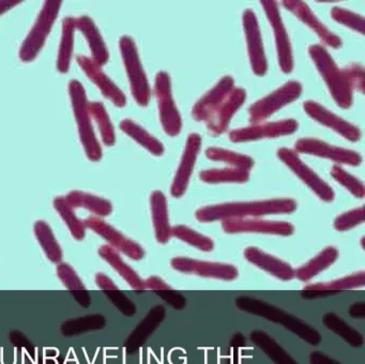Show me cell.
<instances>
[{"label":"cell","mask_w":365,"mask_h":364,"mask_svg":"<svg viewBox=\"0 0 365 364\" xmlns=\"http://www.w3.org/2000/svg\"><path fill=\"white\" fill-rule=\"evenodd\" d=\"M298 203L292 198L266 199V201H237L206 206L196 211L197 221L202 223L232 218H258L270 214H287L296 211Z\"/></svg>","instance_id":"cell-1"},{"label":"cell","mask_w":365,"mask_h":364,"mask_svg":"<svg viewBox=\"0 0 365 364\" xmlns=\"http://www.w3.org/2000/svg\"><path fill=\"white\" fill-rule=\"evenodd\" d=\"M235 303L242 312L249 313V314L262 317L271 323L283 325L288 331L296 334L298 338L312 346H318L322 343V334L315 328L312 327L299 317L289 314L264 300L242 295L236 298Z\"/></svg>","instance_id":"cell-2"},{"label":"cell","mask_w":365,"mask_h":364,"mask_svg":"<svg viewBox=\"0 0 365 364\" xmlns=\"http://www.w3.org/2000/svg\"><path fill=\"white\" fill-rule=\"evenodd\" d=\"M309 54L335 102L341 108H349L354 101V88L347 66L339 69L328 51L322 45H311Z\"/></svg>","instance_id":"cell-3"},{"label":"cell","mask_w":365,"mask_h":364,"mask_svg":"<svg viewBox=\"0 0 365 364\" xmlns=\"http://www.w3.org/2000/svg\"><path fill=\"white\" fill-rule=\"evenodd\" d=\"M70 100L73 108L74 117L78 124L81 143L84 148L87 158L93 162H99L102 158V148L96 136L91 117L88 111V100L86 91L80 81L72 79L68 85Z\"/></svg>","instance_id":"cell-4"},{"label":"cell","mask_w":365,"mask_h":364,"mask_svg":"<svg viewBox=\"0 0 365 364\" xmlns=\"http://www.w3.org/2000/svg\"><path fill=\"white\" fill-rule=\"evenodd\" d=\"M119 49L127 71L132 96L140 106L146 107L150 101L151 89L140 62L135 41L130 36H121L119 39Z\"/></svg>","instance_id":"cell-5"},{"label":"cell","mask_w":365,"mask_h":364,"mask_svg":"<svg viewBox=\"0 0 365 364\" xmlns=\"http://www.w3.org/2000/svg\"><path fill=\"white\" fill-rule=\"evenodd\" d=\"M63 2L58 0L46 1L20 49V59L31 62L37 58L46 44V39L58 17Z\"/></svg>","instance_id":"cell-6"},{"label":"cell","mask_w":365,"mask_h":364,"mask_svg":"<svg viewBox=\"0 0 365 364\" xmlns=\"http://www.w3.org/2000/svg\"><path fill=\"white\" fill-rule=\"evenodd\" d=\"M155 98L159 106L160 121L168 136H177L182 128V119L172 93V83L168 72L158 73L155 81Z\"/></svg>","instance_id":"cell-7"},{"label":"cell","mask_w":365,"mask_h":364,"mask_svg":"<svg viewBox=\"0 0 365 364\" xmlns=\"http://www.w3.org/2000/svg\"><path fill=\"white\" fill-rule=\"evenodd\" d=\"M302 93V85L299 81H290L277 88L272 93L260 98L250 106L249 116L251 123H260L271 115L296 101Z\"/></svg>","instance_id":"cell-8"},{"label":"cell","mask_w":365,"mask_h":364,"mask_svg":"<svg viewBox=\"0 0 365 364\" xmlns=\"http://www.w3.org/2000/svg\"><path fill=\"white\" fill-rule=\"evenodd\" d=\"M277 158L294 171L297 177L300 178L322 201L331 203L334 201L335 194L333 188L322 180L313 169L309 168L302 162L296 151L289 148H279L277 150Z\"/></svg>","instance_id":"cell-9"},{"label":"cell","mask_w":365,"mask_h":364,"mask_svg":"<svg viewBox=\"0 0 365 364\" xmlns=\"http://www.w3.org/2000/svg\"><path fill=\"white\" fill-rule=\"evenodd\" d=\"M85 227L95 231L100 237L103 238L108 246H112L117 252L123 253L133 261H140L145 257V250L130 238L125 237L121 231L115 228L98 216H89L84 221Z\"/></svg>","instance_id":"cell-10"},{"label":"cell","mask_w":365,"mask_h":364,"mask_svg":"<svg viewBox=\"0 0 365 364\" xmlns=\"http://www.w3.org/2000/svg\"><path fill=\"white\" fill-rule=\"evenodd\" d=\"M260 4L266 13L267 19L274 34L279 68L284 73H290L294 70V57H292L289 36L279 13V4L277 1H271V0H264L260 1Z\"/></svg>","instance_id":"cell-11"},{"label":"cell","mask_w":365,"mask_h":364,"mask_svg":"<svg viewBox=\"0 0 365 364\" xmlns=\"http://www.w3.org/2000/svg\"><path fill=\"white\" fill-rule=\"evenodd\" d=\"M173 269L181 273L195 274L202 278L222 280H235L238 278L239 271L234 265L226 263L202 261L189 257H174L170 261Z\"/></svg>","instance_id":"cell-12"},{"label":"cell","mask_w":365,"mask_h":364,"mask_svg":"<svg viewBox=\"0 0 365 364\" xmlns=\"http://www.w3.org/2000/svg\"><path fill=\"white\" fill-rule=\"evenodd\" d=\"M299 123L294 119H285L268 123H255L245 128L230 131V139L232 143H247L264 138H275L292 134L298 130Z\"/></svg>","instance_id":"cell-13"},{"label":"cell","mask_w":365,"mask_h":364,"mask_svg":"<svg viewBox=\"0 0 365 364\" xmlns=\"http://www.w3.org/2000/svg\"><path fill=\"white\" fill-rule=\"evenodd\" d=\"M242 25L252 71L257 76H264L268 70V64H267V58L264 55L259 24H258L257 17L253 10L247 9L243 12Z\"/></svg>","instance_id":"cell-14"},{"label":"cell","mask_w":365,"mask_h":364,"mask_svg":"<svg viewBox=\"0 0 365 364\" xmlns=\"http://www.w3.org/2000/svg\"><path fill=\"white\" fill-rule=\"evenodd\" d=\"M294 150L299 153L311 154V156L328 158L339 164L359 166L362 163V156L358 152L329 145L326 141L318 138H300L294 145Z\"/></svg>","instance_id":"cell-15"},{"label":"cell","mask_w":365,"mask_h":364,"mask_svg":"<svg viewBox=\"0 0 365 364\" xmlns=\"http://www.w3.org/2000/svg\"><path fill=\"white\" fill-rule=\"evenodd\" d=\"M222 228L227 233H256L287 237L294 231V225L284 221L258 220V218H232L222 222Z\"/></svg>","instance_id":"cell-16"},{"label":"cell","mask_w":365,"mask_h":364,"mask_svg":"<svg viewBox=\"0 0 365 364\" xmlns=\"http://www.w3.org/2000/svg\"><path fill=\"white\" fill-rule=\"evenodd\" d=\"M200 147H202V137L197 133H191L187 137L180 164L170 188V194L175 198H180L187 192L196 160L200 154Z\"/></svg>","instance_id":"cell-17"},{"label":"cell","mask_w":365,"mask_h":364,"mask_svg":"<svg viewBox=\"0 0 365 364\" xmlns=\"http://www.w3.org/2000/svg\"><path fill=\"white\" fill-rule=\"evenodd\" d=\"M78 66L84 71L86 76L99 88L106 98L114 103L117 107H123L127 104L125 94L119 89L118 86L102 71V66L96 64L91 58L84 55L76 56Z\"/></svg>","instance_id":"cell-18"},{"label":"cell","mask_w":365,"mask_h":364,"mask_svg":"<svg viewBox=\"0 0 365 364\" xmlns=\"http://www.w3.org/2000/svg\"><path fill=\"white\" fill-rule=\"evenodd\" d=\"M303 109L312 119L319 122L322 126L332 128L344 138L350 141H360L361 131L358 126H354L350 122L346 121L343 118L335 115L332 111H328L326 107L322 106L319 103L314 102V101H307V102L303 103Z\"/></svg>","instance_id":"cell-19"},{"label":"cell","mask_w":365,"mask_h":364,"mask_svg":"<svg viewBox=\"0 0 365 364\" xmlns=\"http://www.w3.org/2000/svg\"><path fill=\"white\" fill-rule=\"evenodd\" d=\"M282 4L292 14L296 15L302 23L309 26L317 34L320 41L324 44H326L327 46L332 47V49H339V47H341V45H343L341 39L336 36V34H333L322 21L317 19V16L314 14L313 11L307 6V4L303 1H298V0H285Z\"/></svg>","instance_id":"cell-20"},{"label":"cell","mask_w":365,"mask_h":364,"mask_svg":"<svg viewBox=\"0 0 365 364\" xmlns=\"http://www.w3.org/2000/svg\"><path fill=\"white\" fill-rule=\"evenodd\" d=\"M247 98V92L243 88H236L230 91L227 98L215 109V113L207 120V128L210 134L217 136L227 130L230 120Z\"/></svg>","instance_id":"cell-21"},{"label":"cell","mask_w":365,"mask_h":364,"mask_svg":"<svg viewBox=\"0 0 365 364\" xmlns=\"http://www.w3.org/2000/svg\"><path fill=\"white\" fill-rule=\"evenodd\" d=\"M234 88L235 81L230 75L220 79L212 89L195 103L192 109V118L196 121L206 122Z\"/></svg>","instance_id":"cell-22"},{"label":"cell","mask_w":365,"mask_h":364,"mask_svg":"<svg viewBox=\"0 0 365 364\" xmlns=\"http://www.w3.org/2000/svg\"><path fill=\"white\" fill-rule=\"evenodd\" d=\"M165 316L166 310L162 304L153 306L125 340L127 353L131 355L140 350L147 340L153 335V332L163 323Z\"/></svg>","instance_id":"cell-23"},{"label":"cell","mask_w":365,"mask_h":364,"mask_svg":"<svg viewBox=\"0 0 365 364\" xmlns=\"http://www.w3.org/2000/svg\"><path fill=\"white\" fill-rule=\"evenodd\" d=\"M245 258L252 265L256 266L259 269L268 272L274 278L281 280H290L294 278V270L289 263L272 255L264 253L255 246H249L245 248Z\"/></svg>","instance_id":"cell-24"},{"label":"cell","mask_w":365,"mask_h":364,"mask_svg":"<svg viewBox=\"0 0 365 364\" xmlns=\"http://www.w3.org/2000/svg\"><path fill=\"white\" fill-rule=\"evenodd\" d=\"M76 28H78V30L84 34L85 39L88 42L91 56H93L91 59L100 66L108 64V59H110V53H108L103 36L95 21L91 17L83 15L76 19Z\"/></svg>","instance_id":"cell-25"},{"label":"cell","mask_w":365,"mask_h":364,"mask_svg":"<svg viewBox=\"0 0 365 364\" xmlns=\"http://www.w3.org/2000/svg\"><path fill=\"white\" fill-rule=\"evenodd\" d=\"M151 216L155 239L159 243L165 244L172 239V226L168 218V201L161 191H153L150 196Z\"/></svg>","instance_id":"cell-26"},{"label":"cell","mask_w":365,"mask_h":364,"mask_svg":"<svg viewBox=\"0 0 365 364\" xmlns=\"http://www.w3.org/2000/svg\"><path fill=\"white\" fill-rule=\"evenodd\" d=\"M99 255L103 261H106L134 290L144 291L145 284L144 280L138 275L135 270L132 269L123 258H121L119 253L116 250L108 246H100Z\"/></svg>","instance_id":"cell-27"},{"label":"cell","mask_w":365,"mask_h":364,"mask_svg":"<svg viewBox=\"0 0 365 364\" xmlns=\"http://www.w3.org/2000/svg\"><path fill=\"white\" fill-rule=\"evenodd\" d=\"M250 340L259 348L274 364H299L272 336L262 330L250 333Z\"/></svg>","instance_id":"cell-28"},{"label":"cell","mask_w":365,"mask_h":364,"mask_svg":"<svg viewBox=\"0 0 365 364\" xmlns=\"http://www.w3.org/2000/svg\"><path fill=\"white\" fill-rule=\"evenodd\" d=\"M339 258V251L334 246H328L322 250L319 254L294 270V278L302 282H307L315 278L320 272L324 271L333 265Z\"/></svg>","instance_id":"cell-29"},{"label":"cell","mask_w":365,"mask_h":364,"mask_svg":"<svg viewBox=\"0 0 365 364\" xmlns=\"http://www.w3.org/2000/svg\"><path fill=\"white\" fill-rule=\"evenodd\" d=\"M72 208H84L98 216H108L113 212L110 201L83 191H71L65 197Z\"/></svg>","instance_id":"cell-30"},{"label":"cell","mask_w":365,"mask_h":364,"mask_svg":"<svg viewBox=\"0 0 365 364\" xmlns=\"http://www.w3.org/2000/svg\"><path fill=\"white\" fill-rule=\"evenodd\" d=\"M76 29V19L66 17L63 21V31H61V44H59L58 57H57V70L61 74L67 73L71 66Z\"/></svg>","instance_id":"cell-31"},{"label":"cell","mask_w":365,"mask_h":364,"mask_svg":"<svg viewBox=\"0 0 365 364\" xmlns=\"http://www.w3.org/2000/svg\"><path fill=\"white\" fill-rule=\"evenodd\" d=\"M322 323L327 329L343 338L348 345L354 348H359L364 344V338L362 334L335 313H326L322 317Z\"/></svg>","instance_id":"cell-32"},{"label":"cell","mask_w":365,"mask_h":364,"mask_svg":"<svg viewBox=\"0 0 365 364\" xmlns=\"http://www.w3.org/2000/svg\"><path fill=\"white\" fill-rule=\"evenodd\" d=\"M120 128L128 136L131 137L153 156H161L164 153L163 143L133 120H123L120 122Z\"/></svg>","instance_id":"cell-33"},{"label":"cell","mask_w":365,"mask_h":364,"mask_svg":"<svg viewBox=\"0 0 365 364\" xmlns=\"http://www.w3.org/2000/svg\"><path fill=\"white\" fill-rule=\"evenodd\" d=\"M34 233L48 261L54 263H61L63 256V250L50 225L46 221H37L34 226Z\"/></svg>","instance_id":"cell-34"},{"label":"cell","mask_w":365,"mask_h":364,"mask_svg":"<svg viewBox=\"0 0 365 364\" xmlns=\"http://www.w3.org/2000/svg\"><path fill=\"white\" fill-rule=\"evenodd\" d=\"M364 285L365 272L359 271L356 273L337 278V280H330V282L315 283V284L307 285V286L303 287L302 290H324L328 291L332 295L343 290L360 288V287H363Z\"/></svg>","instance_id":"cell-35"},{"label":"cell","mask_w":365,"mask_h":364,"mask_svg":"<svg viewBox=\"0 0 365 364\" xmlns=\"http://www.w3.org/2000/svg\"><path fill=\"white\" fill-rule=\"evenodd\" d=\"M200 178L206 183H245L249 181L250 171L235 167L206 169L200 171Z\"/></svg>","instance_id":"cell-36"},{"label":"cell","mask_w":365,"mask_h":364,"mask_svg":"<svg viewBox=\"0 0 365 364\" xmlns=\"http://www.w3.org/2000/svg\"><path fill=\"white\" fill-rule=\"evenodd\" d=\"M55 210L58 212L63 222L67 225L74 239L81 241L86 236V227L84 222L81 221L74 212L73 208L67 203L65 197L58 196L53 201Z\"/></svg>","instance_id":"cell-37"},{"label":"cell","mask_w":365,"mask_h":364,"mask_svg":"<svg viewBox=\"0 0 365 364\" xmlns=\"http://www.w3.org/2000/svg\"><path fill=\"white\" fill-rule=\"evenodd\" d=\"M88 111L91 117L97 122L104 145L108 147L114 146L116 141L115 128L104 105L101 102H88Z\"/></svg>","instance_id":"cell-38"},{"label":"cell","mask_w":365,"mask_h":364,"mask_svg":"<svg viewBox=\"0 0 365 364\" xmlns=\"http://www.w3.org/2000/svg\"><path fill=\"white\" fill-rule=\"evenodd\" d=\"M206 156L215 162H224L232 165L235 168L250 171L254 167V160L245 154L237 153L230 150L219 147H209L206 150Z\"/></svg>","instance_id":"cell-39"},{"label":"cell","mask_w":365,"mask_h":364,"mask_svg":"<svg viewBox=\"0 0 365 364\" xmlns=\"http://www.w3.org/2000/svg\"><path fill=\"white\" fill-rule=\"evenodd\" d=\"M172 235L202 252H211L215 248L212 239L185 225L172 227Z\"/></svg>","instance_id":"cell-40"},{"label":"cell","mask_w":365,"mask_h":364,"mask_svg":"<svg viewBox=\"0 0 365 364\" xmlns=\"http://www.w3.org/2000/svg\"><path fill=\"white\" fill-rule=\"evenodd\" d=\"M104 325H106V317L102 315H91V316L66 321L61 327V331L65 335L72 336L89 330L102 329Z\"/></svg>","instance_id":"cell-41"},{"label":"cell","mask_w":365,"mask_h":364,"mask_svg":"<svg viewBox=\"0 0 365 364\" xmlns=\"http://www.w3.org/2000/svg\"><path fill=\"white\" fill-rule=\"evenodd\" d=\"M331 176L334 178L335 181L344 186L346 190L349 191L356 198H363L365 195L364 184L358 178L352 176L351 173L346 171L339 165H334L331 168Z\"/></svg>","instance_id":"cell-42"},{"label":"cell","mask_w":365,"mask_h":364,"mask_svg":"<svg viewBox=\"0 0 365 364\" xmlns=\"http://www.w3.org/2000/svg\"><path fill=\"white\" fill-rule=\"evenodd\" d=\"M331 16L337 23L341 24L354 31L360 32L361 34H364L365 19L360 14L339 8V6H334L331 10Z\"/></svg>","instance_id":"cell-43"},{"label":"cell","mask_w":365,"mask_h":364,"mask_svg":"<svg viewBox=\"0 0 365 364\" xmlns=\"http://www.w3.org/2000/svg\"><path fill=\"white\" fill-rule=\"evenodd\" d=\"M365 220L364 207L356 208L350 211L339 214L334 220V228L337 231H346L362 224Z\"/></svg>","instance_id":"cell-44"},{"label":"cell","mask_w":365,"mask_h":364,"mask_svg":"<svg viewBox=\"0 0 365 364\" xmlns=\"http://www.w3.org/2000/svg\"><path fill=\"white\" fill-rule=\"evenodd\" d=\"M57 276L69 290H86L84 283L81 280L76 270L67 263H59L57 266Z\"/></svg>","instance_id":"cell-45"},{"label":"cell","mask_w":365,"mask_h":364,"mask_svg":"<svg viewBox=\"0 0 365 364\" xmlns=\"http://www.w3.org/2000/svg\"><path fill=\"white\" fill-rule=\"evenodd\" d=\"M106 295L113 304L125 316H133L136 313V306L131 299L127 297L123 291L116 290L106 291Z\"/></svg>","instance_id":"cell-46"},{"label":"cell","mask_w":365,"mask_h":364,"mask_svg":"<svg viewBox=\"0 0 365 364\" xmlns=\"http://www.w3.org/2000/svg\"><path fill=\"white\" fill-rule=\"evenodd\" d=\"M161 299H163L168 305L177 310H183L187 306V300L182 293L175 290L174 288L166 289V290L155 291Z\"/></svg>","instance_id":"cell-47"},{"label":"cell","mask_w":365,"mask_h":364,"mask_svg":"<svg viewBox=\"0 0 365 364\" xmlns=\"http://www.w3.org/2000/svg\"><path fill=\"white\" fill-rule=\"evenodd\" d=\"M245 346H247V338L241 332H236L230 338V355L226 361V364H240V362H239V351Z\"/></svg>","instance_id":"cell-48"},{"label":"cell","mask_w":365,"mask_h":364,"mask_svg":"<svg viewBox=\"0 0 365 364\" xmlns=\"http://www.w3.org/2000/svg\"><path fill=\"white\" fill-rule=\"evenodd\" d=\"M347 70L349 73L352 88L363 93L364 92V69L360 64H354L347 66Z\"/></svg>","instance_id":"cell-49"},{"label":"cell","mask_w":365,"mask_h":364,"mask_svg":"<svg viewBox=\"0 0 365 364\" xmlns=\"http://www.w3.org/2000/svg\"><path fill=\"white\" fill-rule=\"evenodd\" d=\"M309 360V364H343L322 351H312Z\"/></svg>","instance_id":"cell-50"},{"label":"cell","mask_w":365,"mask_h":364,"mask_svg":"<svg viewBox=\"0 0 365 364\" xmlns=\"http://www.w3.org/2000/svg\"><path fill=\"white\" fill-rule=\"evenodd\" d=\"M145 289H151V290L160 291L166 290L172 288L165 280H162L159 276H150L144 280Z\"/></svg>","instance_id":"cell-51"},{"label":"cell","mask_w":365,"mask_h":364,"mask_svg":"<svg viewBox=\"0 0 365 364\" xmlns=\"http://www.w3.org/2000/svg\"><path fill=\"white\" fill-rule=\"evenodd\" d=\"M96 283H97L98 287L104 291L116 290V289H119L118 287L116 286V284L113 282L112 278H108L106 274L102 273V272L96 274Z\"/></svg>","instance_id":"cell-52"},{"label":"cell","mask_w":365,"mask_h":364,"mask_svg":"<svg viewBox=\"0 0 365 364\" xmlns=\"http://www.w3.org/2000/svg\"><path fill=\"white\" fill-rule=\"evenodd\" d=\"M349 316L354 319H364L365 318V301L354 302L350 305Z\"/></svg>","instance_id":"cell-53"},{"label":"cell","mask_w":365,"mask_h":364,"mask_svg":"<svg viewBox=\"0 0 365 364\" xmlns=\"http://www.w3.org/2000/svg\"><path fill=\"white\" fill-rule=\"evenodd\" d=\"M74 293H78V297H76V300H78V303L82 304L85 308L89 306V303H91V298H89L88 291L80 290L74 291Z\"/></svg>","instance_id":"cell-54"},{"label":"cell","mask_w":365,"mask_h":364,"mask_svg":"<svg viewBox=\"0 0 365 364\" xmlns=\"http://www.w3.org/2000/svg\"><path fill=\"white\" fill-rule=\"evenodd\" d=\"M20 4H22V1H1L0 0V15H3L4 13L8 12V11L11 10L12 8Z\"/></svg>","instance_id":"cell-55"}]
</instances>
